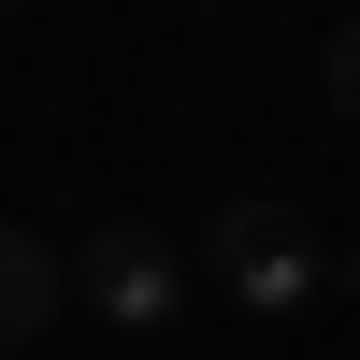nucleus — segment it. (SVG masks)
Instances as JSON below:
<instances>
[{
  "label": "nucleus",
  "instance_id": "4",
  "mask_svg": "<svg viewBox=\"0 0 360 360\" xmlns=\"http://www.w3.org/2000/svg\"><path fill=\"white\" fill-rule=\"evenodd\" d=\"M332 101L360 115V29H332Z\"/></svg>",
  "mask_w": 360,
  "mask_h": 360
},
{
  "label": "nucleus",
  "instance_id": "3",
  "mask_svg": "<svg viewBox=\"0 0 360 360\" xmlns=\"http://www.w3.org/2000/svg\"><path fill=\"white\" fill-rule=\"evenodd\" d=\"M58 332V245L44 231H0V346Z\"/></svg>",
  "mask_w": 360,
  "mask_h": 360
},
{
  "label": "nucleus",
  "instance_id": "2",
  "mask_svg": "<svg viewBox=\"0 0 360 360\" xmlns=\"http://www.w3.org/2000/svg\"><path fill=\"white\" fill-rule=\"evenodd\" d=\"M72 288L115 317V332H173V317H188V259H173V231H144V217L86 231V245H72Z\"/></svg>",
  "mask_w": 360,
  "mask_h": 360
},
{
  "label": "nucleus",
  "instance_id": "1",
  "mask_svg": "<svg viewBox=\"0 0 360 360\" xmlns=\"http://www.w3.org/2000/svg\"><path fill=\"white\" fill-rule=\"evenodd\" d=\"M202 274L245 317H288V303L332 288V245L303 231V202H217V217H202Z\"/></svg>",
  "mask_w": 360,
  "mask_h": 360
}]
</instances>
